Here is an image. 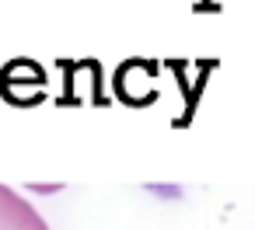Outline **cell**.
Wrapping results in <instances>:
<instances>
[{"mask_svg":"<svg viewBox=\"0 0 255 230\" xmlns=\"http://www.w3.org/2000/svg\"><path fill=\"white\" fill-rule=\"evenodd\" d=\"M0 230H49V227L14 188L0 185Z\"/></svg>","mask_w":255,"mask_h":230,"instance_id":"1","label":"cell"}]
</instances>
